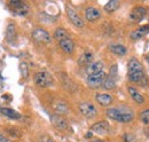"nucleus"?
Instances as JSON below:
<instances>
[{
    "instance_id": "10",
    "label": "nucleus",
    "mask_w": 149,
    "mask_h": 142,
    "mask_svg": "<svg viewBox=\"0 0 149 142\" xmlns=\"http://www.w3.org/2000/svg\"><path fill=\"white\" fill-rule=\"evenodd\" d=\"M9 5L13 7L14 13H16L17 15L24 16V15H26V14L29 13V6H28L26 3L19 1V0H12V1L9 2Z\"/></svg>"
},
{
    "instance_id": "21",
    "label": "nucleus",
    "mask_w": 149,
    "mask_h": 142,
    "mask_svg": "<svg viewBox=\"0 0 149 142\" xmlns=\"http://www.w3.org/2000/svg\"><path fill=\"white\" fill-rule=\"evenodd\" d=\"M54 109H55L56 115H67L69 113V106L65 104V102L63 101H57L54 104Z\"/></svg>"
},
{
    "instance_id": "5",
    "label": "nucleus",
    "mask_w": 149,
    "mask_h": 142,
    "mask_svg": "<svg viewBox=\"0 0 149 142\" xmlns=\"http://www.w3.org/2000/svg\"><path fill=\"white\" fill-rule=\"evenodd\" d=\"M147 8L143 6H136L134 7L130 13V21L132 23H140L147 15Z\"/></svg>"
},
{
    "instance_id": "25",
    "label": "nucleus",
    "mask_w": 149,
    "mask_h": 142,
    "mask_svg": "<svg viewBox=\"0 0 149 142\" xmlns=\"http://www.w3.org/2000/svg\"><path fill=\"white\" fill-rule=\"evenodd\" d=\"M119 1H117V0H111V1H109V2H107L106 5H104V10L106 12H108V13H113V12H116L118 8H119Z\"/></svg>"
},
{
    "instance_id": "14",
    "label": "nucleus",
    "mask_w": 149,
    "mask_h": 142,
    "mask_svg": "<svg viewBox=\"0 0 149 142\" xmlns=\"http://www.w3.org/2000/svg\"><path fill=\"white\" fill-rule=\"evenodd\" d=\"M58 44H60L61 49L63 52H65L67 54H71L74 51V42L72 41V39L69 38V37L63 39V40H61V41H58Z\"/></svg>"
},
{
    "instance_id": "23",
    "label": "nucleus",
    "mask_w": 149,
    "mask_h": 142,
    "mask_svg": "<svg viewBox=\"0 0 149 142\" xmlns=\"http://www.w3.org/2000/svg\"><path fill=\"white\" fill-rule=\"evenodd\" d=\"M61 78H62L63 86L68 89V90H70V92L76 90V85H74V83L68 77V76H67V74H65V73H61Z\"/></svg>"
},
{
    "instance_id": "16",
    "label": "nucleus",
    "mask_w": 149,
    "mask_h": 142,
    "mask_svg": "<svg viewBox=\"0 0 149 142\" xmlns=\"http://www.w3.org/2000/svg\"><path fill=\"white\" fill-rule=\"evenodd\" d=\"M100 16H101V13L95 7H88V8L85 9V18L90 22L96 21L97 18H100Z\"/></svg>"
},
{
    "instance_id": "12",
    "label": "nucleus",
    "mask_w": 149,
    "mask_h": 142,
    "mask_svg": "<svg viewBox=\"0 0 149 142\" xmlns=\"http://www.w3.org/2000/svg\"><path fill=\"white\" fill-rule=\"evenodd\" d=\"M51 120H52V124L55 126L57 129H61V131H65L69 128V124L68 122L60 115H53L51 117Z\"/></svg>"
},
{
    "instance_id": "24",
    "label": "nucleus",
    "mask_w": 149,
    "mask_h": 142,
    "mask_svg": "<svg viewBox=\"0 0 149 142\" xmlns=\"http://www.w3.org/2000/svg\"><path fill=\"white\" fill-rule=\"evenodd\" d=\"M1 112L5 116H7V117H9L12 119H19L21 118V115H19L17 111H15L13 109H9V108H2L1 109Z\"/></svg>"
},
{
    "instance_id": "19",
    "label": "nucleus",
    "mask_w": 149,
    "mask_h": 142,
    "mask_svg": "<svg viewBox=\"0 0 149 142\" xmlns=\"http://www.w3.org/2000/svg\"><path fill=\"white\" fill-rule=\"evenodd\" d=\"M92 62H93V54L91 53V52L83 53L79 56V58H78V64L83 65V67H88Z\"/></svg>"
},
{
    "instance_id": "3",
    "label": "nucleus",
    "mask_w": 149,
    "mask_h": 142,
    "mask_svg": "<svg viewBox=\"0 0 149 142\" xmlns=\"http://www.w3.org/2000/svg\"><path fill=\"white\" fill-rule=\"evenodd\" d=\"M35 84L39 87H49L53 85L54 80L49 72L47 71H39L35 74Z\"/></svg>"
},
{
    "instance_id": "4",
    "label": "nucleus",
    "mask_w": 149,
    "mask_h": 142,
    "mask_svg": "<svg viewBox=\"0 0 149 142\" xmlns=\"http://www.w3.org/2000/svg\"><path fill=\"white\" fill-rule=\"evenodd\" d=\"M107 76H108V74H107L104 71H102V72H100V73H96V74L87 76L86 83H87V85H88L91 88H99V87L103 86Z\"/></svg>"
},
{
    "instance_id": "32",
    "label": "nucleus",
    "mask_w": 149,
    "mask_h": 142,
    "mask_svg": "<svg viewBox=\"0 0 149 142\" xmlns=\"http://www.w3.org/2000/svg\"><path fill=\"white\" fill-rule=\"evenodd\" d=\"M92 142H103V141H101V140H93Z\"/></svg>"
},
{
    "instance_id": "13",
    "label": "nucleus",
    "mask_w": 149,
    "mask_h": 142,
    "mask_svg": "<svg viewBox=\"0 0 149 142\" xmlns=\"http://www.w3.org/2000/svg\"><path fill=\"white\" fill-rule=\"evenodd\" d=\"M103 71V62L102 61H93L87 68H86V72L87 76H92V74H96Z\"/></svg>"
},
{
    "instance_id": "15",
    "label": "nucleus",
    "mask_w": 149,
    "mask_h": 142,
    "mask_svg": "<svg viewBox=\"0 0 149 142\" xmlns=\"http://www.w3.org/2000/svg\"><path fill=\"white\" fill-rule=\"evenodd\" d=\"M148 32H149V25H143V26H140V28L135 29L134 31H132L130 35V38L132 40H139V39L143 38Z\"/></svg>"
},
{
    "instance_id": "26",
    "label": "nucleus",
    "mask_w": 149,
    "mask_h": 142,
    "mask_svg": "<svg viewBox=\"0 0 149 142\" xmlns=\"http://www.w3.org/2000/svg\"><path fill=\"white\" fill-rule=\"evenodd\" d=\"M68 37H69V36H68V32H67L65 29H63V28H57L55 30V32H54V38H55L56 40H58V41H61V40L68 38Z\"/></svg>"
},
{
    "instance_id": "29",
    "label": "nucleus",
    "mask_w": 149,
    "mask_h": 142,
    "mask_svg": "<svg viewBox=\"0 0 149 142\" xmlns=\"http://www.w3.org/2000/svg\"><path fill=\"white\" fill-rule=\"evenodd\" d=\"M123 139H124L125 142H135V136L133 134H129V133L124 134L123 135Z\"/></svg>"
},
{
    "instance_id": "18",
    "label": "nucleus",
    "mask_w": 149,
    "mask_h": 142,
    "mask_svg": "<svg viewBox=\"0 0 149 142\" xmlns=\"http://www.w3.org/2000/svg\"><path fill=\"white\" fill-rule=\"evenodd\" d=\"M95 99H96L97 103L102 106H108L112 103V96L110 95V94H107V93L97 94Z\"/></svg>"
},
{
    "instance_id": "8",
    "label": "nucleus",
    "mask_w": 149,
    "mask_h": 142,
    "mask_svg": "<svg viewBox=\"0 0 149 142\" xmlns=\"http://www.w3.org/2000/svg\"><path fill=\"white\" fill-rule=\"evenodd\" d=\"M116 79H117V65L113 64L111 67V69L109 71L106 80H104V84L102 87H104L106 89H112L116 87Z\"/></svg>"
},
{
    "instance_id": "27",
    "label": "nucleus",
    "mask_w": 149,
    "mask_h": 142,
    "mask_svg": "<svg viewBox=\"0 0 149 142\" xmlns=\"http://www.w3.org/2000/svg\"><path fill=\"white\" fill-rule=\"evenodd\" d=\"M19 71H21V74L23 78H28L29 76V68H28V64L25 62H22L19 64Z\"/></svg>"
},
{
    "instance_id": "28",
    "label": "nucleus",
    "mask_w": 149,
    "mask_h": 142,
    "mask_svg": "<svg viewBox=\"0 0 149 142\" xmlns=\"http://www.w3.org/2000/svg\"><path fill=\"white\" fill-rule=\"evenodd\" d=\"M140 120H141L143 124H149V109L143 110V111L140 113Z\"/></svg>"
},
{
    "instance_id": "30",
    "label": "nucleus",
    "mask_w": 149,
    "mask_h": 142,
    "mask_svg": "<svg viewBox=\"0 0 149 142\" xmlns=\"http://www.w3.org/2000/svg\"><path fill=\"white\" fill-rule=\"evenodd\" d=\"M0 142H9V140H7V139L3 138L2 135H0Z\"/></svg>"
},
{
    "instance_id": "22",
    "label": "nucleus",
    "mask_w": 149,
    "mask_h": 142,
    "mask_svg": "<svg viewBox=\"0 0 149 142\" xmlns=\"http://www.w3.org/2000/svg\"><path fill=\"white\" fill-rule=\"evenodd\" d=\"M16 38V26L15 24H8L6 29V40L8 42H13V40Z\"/></svg>"
},
{
    "instance_id": "7",
    "label": "nucleus",
    "mask_w": 149,
    "mask_h": 142,
    "mask_svg": "<svg viewBox=\"0 0 149 142\" xmlns=\"http://www.w3.org/2000/svg\"><path fill=\"white\" fill-rule=\"evenodd\" d=\"M32 38L38 42H44V44H49L52 41V37L49 36V33L41 28H36L33 30Z\"/></svg>"
},
{
    "instance_id": "9",
    "label": "nucleus",
    "mask_w": 149,
    "mask_h": 142,
    "mask_svg": "<svg viewBox=\"0 0 149 142\" xmlns=\"http://www.w3.org/2000/svg\"><path fill=\"white\" fill-rule=\"evenodd\" d=\"M91 132L97 135H107L110 132V126L107 122H97L91 126Z\"/></svg>"
},
{
    "instance_id": "6",
    "label": "nucleus",
    "mask_w": 149,
    "mask_h": 142,
    "mask_svg": "<svg viewBox=\"0 0 149 142\" xmlns=\"http://www.w3.org/2000/svg\"><path fill=\"white\" fill-rule=\"evenodd\" d=\"M79 111L86 118H94L97 115L96 108L92 103H90V102H81L79 104Z\"/></svg>"
},
{
    "instance_id": "11",
    "label": "nucleus",
    "mask_w": 149,
    "mask_h": 142,
    "mask_svg": "<svg viewBox=\"0 0 149 142\" xmlns=\"http://www.w3.org/2000/svg\"><path fill=\"white\" fill-rule=\"evenodd\" d=\"M67 14H68V17L74 26H77V28H83L84 26V21L78 15V13L74 10V8H71L70 6L67 7Z\"/></svg>"
},
{
    "instance_id": "31",
    "label": "nucleus",
    "mask_w": 149,
    "mask_h": 142,
    "mask_svg": "<svg viewBox=\"0 0 149 142\" xmlns=\"http://www.w3.org/2000/svg\"><path fill=\"white\" fill-rule=\"evenodd\" d=\"M47 142H55V141H54L53 139H48V140H47Z\"/></svg>"
},
{
    "instance_id": "1",
    "label": "nucleus",
    "mask_w": 149,
    "mask_h": 142,
    "mask_svg": "<svg viewBox=\"0 0 149 142\" xmlns=\"http://www.w3.org/2000/svg\"><path fill=\"white\" fill-rule=\"evenodd\" d=\"M127 76L130 81L138 84L140 86H146L147 85V77L145 70L141 65V63L136 58H131L127 63Z\"/></svg>"
},
{
    "instance_id": "20",
    "label": "nucleus",
    "mask_w": 149,
    "mask_h": 142,
    "mask_svg": "<svg viewBox=\"0 0 149 142\" xmlns=\"http://www.w3.org/2000/svg\"><path fill=\"white\" fill-rule=\"evenodd\" d=\"M109 51L111 53L118 55V56H124L125 54L127 53V48L124 45H120V44H111V45H109Z\"/></svg>"
},
{
    "instance_id": "2",
    "label": "nucleus",
    "mask_w": 149,
    "mask_h": 142,
    "mask_svg": "<svg viewBox=\"0 0 149 142\" xmlns=\"http://www.w3.org/2000/svg\"><path fill=\"white\" fill-rule=\"evenodd\" d=\"M106 115L116 122L119 123H131L134 119V115L133 112H131L129 110H123L119 108H110L106 111Z\"/></svg>"
},
{
    "instance_id": "17",
    "label": "nucleus",
    "mask_w": 149,
    "mask_h": 142,
    "mask_svg": "<svg viewBox=\"0 0 149 142\" xmlns=\"http://www.w3.org/2000/svg\"><path fill=\"white\" fill-rule=\"evenodd\" d=\"M129 94H130V96L134 100V102H136L138 104H143L145 103V96L138 90L136 88H134L133 86H130L129 88Z\"/></svg>"
}]
</instances>
